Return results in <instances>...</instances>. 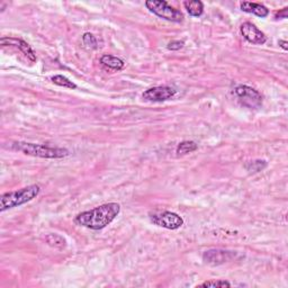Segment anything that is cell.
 <instances>
[{
	"mask_svg": "<svg viewBox=\"0 0 288 288\" xmlns=\"http://www.w3.org/2000/svg\"><path fill=\"white\" fill-rule=\"evenodd\" d=\"M120 204L107 203L78 214L74 217V223L77 225L97 231V230H102L109 225L116 218V216L120 214Z\"/></svg>",
	"mask_w": 288,
	"mask_h": 288,
	"instance_id": "6da1fadb",
	"label": "cell"
},
{
	"mask_svg": "<svg viewBox=\"0 0 288 288\" xmlns=\"http://www.w3.org/2000/svg\"><path fill=\"white\" fill-rule=\"evenodd\" d=\"M12 149L20 151L25 154L44 159H61L69 156V151L62 147H52L44 144H34L26 142H16L12 144Z\"/></svg>",
	"mask_w": 288,
	"mask_h": 288,
	"instance_id": "7a4b0ae2",
	"label": "cell"
},
{
	"mask_svg": "<svg viewBox=\"0 0 288 288\" xmlns=\"http://www.w3.org/2000/svg\"><path fill=\"white\" fill-rule=\"evenodd\" d=\"M39 192H41V187L38 185H31L24 187L21 189L15 190V192L3 194L0 197V211L5 212L7 210H10V208L26 204L37 197Z\"/></svg>",
	"mask_w": 288,
	"mask_h": 288,
	"instance_id": "3957f363",
	"label": "cell"
},
{
	"mask_svg": "<svg viewBox=\"0 0 288 288\" xmlns=\"http://www.w3.org/2000/svg\"><path fill=\"white\" fill-rule=\"evenodd\" d=\"M145 6L151 13L165 20L172 23H180L183 20V14L163 0H149L145 2Z\"/></svg>",
	"mask_w": 288,
	"mask_h": 288,
	"instance_id": "277c9868",
	"label": "cell"
},
{
	"mask_svg": "<svg viewBox=\"0 0 288 288\" xmlns=\"http://www.w3.org/2000/svg\"><path fill=\"white\" fill-rule=\"evenodd\" d=\"M234 93L243 106L255 109L262 105V96L257 90L246 85H240L234 89Z\"/></svg>",
	"mask_w": 288,
	"mask_h": 288,
	"instance_id": "5b68a950",
	"label": "cell"
},
{
	"mask_svg": "<svg viewBox=\"0 0 288 288\" xmlns=\"http://www.w3.org/2000/svg\"><path fill=\"white\" fill-rule=\"evenodd\" d=\"M150 219L153 224L160 228L168 230H178L183 225V219L181 216L174 212H160V213H153L150 215Z\"/></svg>",
	"mask_w": 288,
	"mask_h": 288,
	"instance_id": "8992f818",
	"label": "cell"
},
{
	"mask_svg": "<svg viewBox=\"0 0 288 288\" xmlns=\"http://www.w3.org/2000/svg\"><path fill=\"white\" fill-rule=\"evenodd\" d=\"M175 95L176 90L174 88L168 87V86H158V87H153L145 90L142 96L144 99L149 100V102L161 103L171 99Z\"/></svg>",
	"mask_w": 288,
	"mask_h": 288,
	"instance_id": "52a82bcc",
	"label": "cell"
},
{
	"mask_svg": "<svg viewBox=\"0 0 288 288\" xmlns=\"http://www.w3.org/2000/svg\"><path fill=\"white\" fill-rule=\"evenodd\" d=\"M240 32L244 38L251 44L262 45L267 41V36L265 35L264 32H261L254 24L247 21L243 23L240 27Z\"/></svg>",
	"mask_w": 288,
	"mask_h": 288,
	"instance_id": "ba28073f",
	"label": "cell"
},
{
	"mask_svg": "<svg viewBox=\"0 0 288 288\" xmlns=\"http://www.w3.org/2000/svg\"><path fill=\"white\" fill-rule=\"evenodd\" d=\"M235 252L233 251H226V250H219V249H211L206 252H204L203 259L207 264L218 266L225 262L231 261L232 259L235 258Z\"/></svg>",
	"mask_w": 288,
	"mask_h": 288,
	"instance_id": "9c48e42d",
	"label": "cell"
},
{
	"mask_svg": "<svg viewBox=\"0 0 288 288\" xmlns=\"http://www.w3.org/2000/svg\"><path fill=\"white\" fill-rule=\"evenodd\" d=\"M0 44L2 46L5 45H13V46H16L17 49H19V51L24 54L25 56L27 57V59H30L32 62H34L36 61V55L30 45L27 44L26 42L23 41V39H19V38H12V37H2L0 39Z\"/></svg>",
	"mask_w": 288,
	"mask_h": 288,
	"instance_id": "30bf717a",
	"label": "cell"
},
{
	"mask_svg": "<svg viewBox=\"0 0 288 288\" xmlns=\"http://www.w3.org/2000/svg\"><path fill=\"white\" fill-rule=\"evenodd\" d=\"M241 9L243 12L249 13V14H253V15L265 18L269 15V9L267 7H265L261 3H257V2H248V1H243L241 2Z\"/></svg>",
	"mask_w": 288,
	"mask_h": 288,
	"instance_id": "8fae6325",
	"label": "cell"
},
{
	"mask_svg": "<svg viewBox=\"0 0 288 288\" xmlns=\"http://www.w3.org/2000/svg\"><path fill=\"white\" fill-rule=\"evenodd\" d=\"M100 63H102L103 66H105L107 68H109V69L115 70V71H120L122 69H124V67H125V63H124L123 60L120 59V57L108 55V54H105V55H103L102 57H100Z\"/></svg>",
	"mask_w": 288,
	"mask_h": 288,
	"instance_id": "7c38bea8",
	"label": "cell"
},
{
	"mask_svg": "<svg viewBox=\"0 0 288 288\" xmlns=\"http://www.w3.org/2000/svg\"><path fill=\"white\" fill-rule=\"evenodd\" d=\"M183 7H185L187 13L194 17H199L204 13V3L199 1V0H193V1L187 0V1L183 2Z\"/></svg>",
	"mask_w": 288,
	"mask_h": 288,
	"instance_id": "4fadbf2b",
	"label": "cell"
},
{
	"mask_svg": "<svg viewBox=\"0 0 288 288\" xmlns=\"http://www.w3.org/2000/svg\"><path fill=\"white\" fill-rule=\"evenodd\" d=\"M45 241L48 242L49 246L53 248H57V249H63L67 247V241L63 236L59 235V234H48L45 236Z\"/></svg>",
	"mask_w": 288,
	"mask_h": 288,
	"instance_id": "5bb4252c",
	"label": "cell"
},
{
	"mask_svg": "<svg viewBox=\"0 0 288 288\" xmlns=\"http://www.w3.org/2000/svg\"><path fill=\"white\" fill-rule=\"evenodd\" d=\"M197 149H198V144L196 142L183 141V142L178 144L176 152H177L178 156H185V154L194 152V151H196Z\"/></svg>",
	"mask_w": 288,
	"mask_h": 288,
	"instance_id": "9a60e30c",
	"label": "cell"
},
{
	"mask_svg": "<svg viewBox=\"0 0 288 288\" xmlns=\"http://www.w3.org/2000/svg\"><path fill=\"white\" fill-rule=\"evenodd\" d=\"M51 80H52L53 84L60 86V87L69 88V89H77V85H75L74 82H72L71 80H69V79H68L67 77H64V75L56 74L51 78Z\"/></svg>",
	"mask_w": 288,
	"mask_h": 288,
	"instance_id": "2e32d148",
	"label": "cell"
},
{
	"mask_svg": "<svg viewBox=\"0 0 288 288\" xmlns=\"http://www.w3.org/2000/svg\"><path fill=\"white\" fill-rule=\"evenodd\" d=\"M82 42H84L86 48H88L90 50H96L97 48H98V43H97V39L91 33H85L84 36H82Z\"/></svg>",
	"mask_w": 288,
	"mask_h": 288,
	"instance_id": "e0dca14e",
	"label": "cell"
},
{
	"mask_svg": "<svg viewBox=\"0 0 288 288\" xmlns=\"http://www.w3.org/2000/svg\"><path fill=\"white\" fill-rule=\"evenodd\" d=\"M267 167V162L265 160H255V161H251L247 164V169L249 171L252 172H259Z\"/></svg>",
	"mask_w": 288,
	"mask_h": 288,
	"instance_id": "ac0fdd59",
	"label": "cell"
},
{
	"mask_svg": "<svg viewBox=\"0 0 288 288\" xmlns=\"http://www.w3.org/2000/svg\"><path fill=\"white\" fill-rule=\"evenodd\" d=\"M197 287H219V288H224V287H231V284L226 280H208V282H205L200 285H198Z\"/></svg>",
	"mask_w": 288,
	"mask_h": 288,
	"instance_id": "d6986e66",
	"label": "cell"
},
{
	"mask_svg": "<svg viewBox=\"0 0 288 288\" xmlns=\"http://www.w3.org/2000/svg\"><path fill=\"white\" fill-rule=\"evenodd\" d=\"M183 45H185V42L183 41H171L168 44V50H171V51H178V50L182 49Z\"/></svg>",
	"mask_w": 288,
	"mask_h": 288,
	"instance_id": "ffe728a7",
	"label": "cell"
},
{
	"mask_svg": "<svg viewBox=\"0 0 288 288\" xmlns=\"http://www.w3.org/2000/svg\"><path fill=\"white\" fill-rule=\"evenodd\" d=\"M287 12L288 8H284L283 10H280V12H277L276 18L277 19H285V18H287Z\"/></svg>",
	"mask_w": 288,
	"mask_h": 288,
	"instance_id": "44dd1931",
	"label": "cell"
},
{
	"mask_svg": "<svg viewBox=\"0 0 288 288\" xmlns=\"http://www.w3.org/2000/svg\"><path fill=\"white\" fill-rule=\"evenodd\" d=\"M278 43H279V45L282 46V48L284 50H285V51H287V50H288V46H287L288 43H287V41H284V39H279Z\"/></svg>",
	"mask_w": 288,
	"mask_h": 288,
	"instance_id": "7402d4cb",
	"label": "cell"
}]
</instances>
